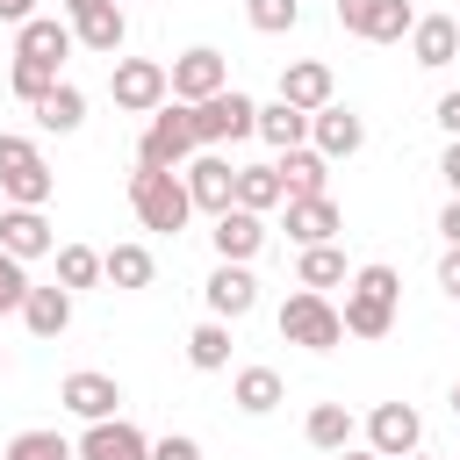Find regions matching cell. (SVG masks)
<instances>
[{
    "instance_id": "cell-1",
    "label": "cell",
    "mask_w": 460,
    "mask_h": 460,
    "mask_svg": "<svg viewBox=\"0 0 460 460\" xmlns=\"http://www.w3.org/2000/svg\"><path fill=\"white\" fill-rule=\"evenodd\" d=\"M395 302H402V273L395 266H359L352 280H345V338H388L395 331Z\"/></svg>"
},
{
    "instance_id": "cell-2",
    "label": "cell",
    "mask_w": 460,
    "mask_h": 460,
    "mask_svg": "<svg viewBox=\"0 0 460 460\" xmlns=\"http://www.w3.org/2000/svg\"><path fill=\"white\" fill-rule=\"evenodd\" d=\"M129 208H137V223H144V230H187V216H194L187 172L137 165V172H129Z\"/></svg>"
},
{
    "instance_id": "cell-3",
    "label": "cell",
    "mask_w": 460,
    "mask_h": 460,
    "mask_svg": "<svg viewBox=\"0 0 460 460\" xmlns=\"http://www.w3.org/2000/svg\"><path fill=\"white\" fill-rule=\"evenodd\" d=\"M50 187H58V172L43 165L36 137L0 129V194H7V208H43V201H50Z\"/></svg>"
},
{
    "instance_id": "cell-4",
    "label": "cell",
    "mask_w": 460,
    "mask_h": 460,
    "mask_svg": "<svg viewBox=\"0 0 460 460\" xmlns=\"http://www.w3.org/2000/svg\"><path fill=\"white\" fill-rule=\"evenodd\" d=\"M201 158V144H194V115L180 108V101H165L151 122H144V144H137V165H158V172H187Z\"/></svg>"
},
{
    "instance_id": "cell-5",
    "label": "cell",
    "mask_w": 460,
    "mask_h": 460,
    "mask_svg": "<svg viewBox=\"0 0 460 460\" xmlns=\"http://www.w3.org/2000/svg\"><path fill=\"white\" fill-rule=\"evenodd\" d=\"M280 338H288V345H302V352H331V345H345V316H338V302H331V295L295 288V295L280 302Z\"/></svg>"
},
{
    "instance_id": "cell-6",
    "label": "cell",
    "mask_w": 460,
    "mask_h": 460,
    "mask_svg": "<svg viewBox=\"0 0 460 460\" xmlns=\"http://www.w3.org/2000/svg\"><path fill=\"white\" fill-rule=\"evenodd\" d=\"M194 115V144L201 151H223V144H244V137H259V101L252 93H216V101H201V108H187Z\"/></svg>"
},
{
    "instance_id": "cell-7",
    "label": "cell",
    "mask_w": 460,
    "mask_h": 460,
    "mask_svg": "<svg viewBox=\"0 0 460 460\" xmlns=\"http://www.w3.org/2000/svg\"><path fill=\"white\" fill-rule=\"evenodd\" d=\"M108 93H115V108H122V115H158V108L172 101V72H165L158 58H115Z\"/></svg>"
},
{
    "instance_id": "cell-8",
    "label": "cell",
    "mask_w": 460,
    "mask_h": 460,
    "mask_svg": "<svg viewBox=\"0 0 460 460\" xmlns=\"http://www.w3.org/2000/svg\"><path fill=\"white\" fill-rule=\"evenodd\" d=\"M165 72H172V101H180V108H201V101L230 93V58H223V50H208V43L180 50Z\"/></svg>"
},
{
    "instance_id": "cell-9",
    "label": "cell",
    "mask_w": 460,
    "mask_h": 460,
    "mask_svg": "<svg viewBox=\"0 0 460 460\" xmlns=\"http://www.w3.org/2000/svg\"><path fill=\"white\" fill-rule=\"evenodd\" d=\"M338 29L359 43H402L417 29V7L410 0H338Z\"/></svg>"
},
{
    "instance_id": "cell-10",
    "label": "cell",
    "mask_w": 460,
    "mask_h": 460,
    "mask_svg": "<svg viewBox=\"0 0 460 460\" xmlns=\"http://www.w3.org/2000/svg\"><path fill=\"white\" fill-rule=\"evenodd\" d=\"M367 446L381 460H410V453H424V417L410 402H374L367 410Z\"/></svg>"
},
{
    "instance_id": "cell-11",
    "label": "cell",
    "mask_w": 460,
    "mask_h": 460,
    "mask_svg": "<svg viewBox=\"0 0 460 460\" xmlns=\"http://www.w3.org/2000/svg\"><path fill=\"white\" fill-rule=\"evenodd\" d=\"M58 402H65L72 417H86V424H108V417H122V381H115V374L79 367V374H65V381H58Z\"/></svg>"
},
{
    "instance_id": "cell-12",
    "label": "cell",
    "mask_w": 460,
    "mask_h": 460,
    "mask_svg": "<svg viewBox=\"0 0 460 460\" xmlns=\"http://www.w3.org/2000/svg\"><path fill=\"white\" fill-rule=\"evenodd\" d=\"M187 194H194L201 216H230V208H237V165H230L223 151H201V158L187 165Z\"/></svg>"
},
{
    "instance_id": "cell-13",
    "label": "cell",
    "mask_w": 460,
    "mask_h": 460,
    "mask_svg": "<svg viewBox=\"0 0 460 460\" xmlns=\"http://www.w3.org/2000/svg\"><path fill=\"white\" fill-rule=\"evenodd\" d=\"M72 22H58V14H36V22H22L14 29V58H29V65H58L65 72V58H72Z\"/></svg>"
},
{
    "instance_id": "cell-14",
    "label": "cell",
    "mask_w": 460,
    "mask_h": 460,
    "mask_svg": "<svg viewBox=\"0 0 460 460\" xmlns=\"http://www.w3.org/2000/svg\"><path fill=\"white\" fill-rule=\"evenodd\" d=\"M208 316H223V323H237V316H252L259 309V280H252V266H223L216 259V273H208Z\"/></svg>"
},
{
    "instance_id": "cell-15",
    "label": "cell",
    "mask_w": 460,
    "mask_h": 460,
    "mask_svg": "<svg viewBox=\"0 0 460 460\" xmlns=\"http://www.w3.org/2000/svg\"><path fill=\"white\" fill-rule=\"evenodd\" d=\"M0 252H14L22 266H29V259H43V252H58L50 216H43V208H0Z\"/></svg>"
},
{
    "instance_id": "cell-16",
    "label": "cell",
    "mask_w": 460,
    "mask_h": 460,
    "mask_svg": "<svg viewBox=\"0 0 460 460\" xmlns=\"http://www.w3.org/2000/svg\"><path fill=\"white\" fill-rule=\"evenodd\" d=\"M208 244H216V259H223V266H252V259H259V244H266V223H259L252 208H230V216H216Z\"/></svg>"
},
{
    "instance_id": "cell-17",
    "label": "cell",
    "mask_w": 460,
    "mask_h": 460,
    "mask_svg": "<svg viewBox=\"0 0 460 460\" xmlns=\"http://www.w3.org/2000/svg\"><path fill=\"white\" fill-rule=\"evenodd\" d=\"M79 460H151V438H144L129 417H108V424H86Z\"/></svg>"
},
{
    "instance_id": "cell-18",
    "label": "cell",
    "mask_w": 460,
    "mask_h": 460,
    "mask_svg": "<svg viewBox=\"0 0 460 460\" xmlns=\"http://www.w3.org/2000/svg\"><path fill=\"white\" fill-rule=\"evenodd\" d=\"M280 101L302 108V115L331 108V101H338V93H331V65H323V58H295V65L280 72Z\"/></svg>"
},
{
    "instance_id": "cell-19",
    "label": "cell",
    "mask_w": 460,
    "mask_h": 460,
    "mask_svg": "<svg viewBox=\"0 0 460 460\" xmlns=\"http://www.w3.org/2000/svg\"><path fill=\"white\" fill-rule=\"evenodd\" d=\"M309 144H316L323 158H352V151L367 144V122H359L352 108H338V101H331V108H316V115H309Z\"/></svg>"
},
{
    "instance_id": "cell-20",
    "label": "cell",
    "mask_w": 460,
    "mask_h": 460,
    "mask_svg": "<svg viewBox=\"0 0 460 460\" xmlns=\"http://www.w3.org/2000/svg\"><path fill=\"white\" fill-rule=\"evenodd\" d=\"M280 187H288V201H316V194H331V158L316 151V144H302V151H280Z\"/></svg>"
},
{
    "instance_id": "cell-21",
    "label": "cell",
    "mask_w": 460,
    "mask_h": 460,
    "mask_svg": "<svg viewBox=\"0 0 460 460\" xmlns=\"http://www.w3.org/2000/svg\"><path fill=\"white\" fill-rule=\"evenodd\" d=\"M410 58H417L424 72L453 65V58H460V22H453V14H417V29H410Z\"/></svg>"
},
{
    "instance_id": "cell-22",
    "label": "cell",
    "mask_w": 460,
    "mask_h": 460,
    "mask_svg": "<svg viewBox=\"0 0 460 460\" xmlns=\"http://www.w3.org/2000/svg\"><path fill=\"white\" fill-rule=\"evenodd\" d=\"M345 230V208L331 201V194H316V201H288V237L309 252V244H331Z\"/></svg>"
},
{
    "instance_id": "cell-23",
    "label": "cell",
    "mask_w": 460,
    "mask_h": 460,
    "mask_svg": "<svg viewBox=\"0 0 460 460\" xmlns=\"http://www.w3.org/2000/svg\"><path fill=\"white\" fill-rule=\"evenodd\" d=\"M22 323H29V338H65L72 331V288H29Z\"/></svg>"
},
{
    "instance_id": "cell-24",
    "label": "cell",
    "mask_w": 460,
    "mask_h": 460,
    "mask_svg": "<svg viewBox=\"0 0 460 460\" xmlns=\"http://www.w3.org/2000/svg\"><path fill=\"white\" fill-rule=\"evenodd\" d=\"M280 374L273 367H237V381H230V402L244 410V417H266V410H280Z\"/></svg>"
},
{
    "instance_id": "cell-25",
    "label": "cell",
    "mask_w": 460,
    "mask_h": 460,
    "mask_svg": "<svg viewBox=\"0 0 460 460\" xmlns=\"http://www.w3.org/2000/svg\"><path fill=\"white\" fill-rule=\"evenodd\" d=\"M259 137H266L273 151H302V144H309V115H302V108H288V101L273 93V101L259 108Z\"/></svg>"
},
{
    "instance_id": "cell-26",
    "label": "cell",
    "mask_w": 460,
    "mask_h": 460,
    "mask_svg": "<svg viewBox=\"0 0 460 460\" xmlns=\"http://www.w3.org/2000/svg\"><path fill=\"white\" fill-rule=\"evenodd\" d=\"M187 367H194V374H223V367H230V323H223V316H208V323L187 331Z\"/></svg>"
},
{
    "instance_id": "cell-27",
    "label": "cell",
    "mask_w": 460,
    "mask_h": 460,
    "mask_svg": "<svg viewBox=\"0 0 460 460\" xmlns=\"http://www.w3.org/2000/svg\"><path fill=\"white\" fill-rule=\"evenodd\" d=\"M338 280H352V273H345V252H338V244H309V252L295 259V288L323 295V288H338Z\"/></svg>"
},
{
    "instance_id": "cell-28",
    "label": "cell",
    "mask_w": 460,
    "mask_h": 460,
    "mask_svg": "<svg viewBox=\"0 0 460 460\" xmlns=\"http://www.w3.org/2000/svg\"><path fill=\"white\" fill-rule=\"evenodd\" d=\"M280 201H288V187H280L273 165H237V208L266 216V208H280Z\"/></svg>"
},
{
    "instance_id": "cell-29",
    "label": "cell",
    "mask_w": 460,
    "mask_h": 460,
    "mask_svg": "<svg viewBox=\"0 0 460 460\" xmlns=\"http://www.w3.org/2000/svg\"><path fill=\"white\" fill-rule=\"evenodd\" d=\"M101 266H108V288H151V273H158V259L144 244H108Z\"/></svg>"
},
{
    "instance_id": "cell-30",
    "label": "cell",
    "mask_w": 460,
    "mask_h": 460,
    "mask_svg": "<svg viewBox=\"0 0 460 460\" xmlns=\"http://www.w3.org/2000/svg\"><path fill=\"white\" fill-rule=\"evenodd\" d=\"M302 431H309L316 453H345V446H352V410H345V402H316Z\"/></svg>"
},
{
    "instance_id": "cell-31",
    "label": "cell",
    "mask_w": 460,
    "mask_h": 460,
    "mask_svg": "<svg viewBox=\"0 0 460 460\" xmlns=\"http://www.w3.org/2000/svg\"><path fill=\"white\" fill-rule=\"evenodd\" d=\"M7 86H14V101L43 108V101L65 86V72H58V65H29V58H14V65H7Z\"/></svg>"
},
{
    "instance_id": "cell-32",
    "label": "cell",
    "mask_w": 460,
    "mask_h": 460,
    "mask_svg": "<svg viewBox=\"0 0 460 460\" xmlns=\"http://www.w3.org/2000/svg\"><path fill=\"white\" fill-rule=\"evenodd\" d=\"M108 280V266H101V252L93 244H58V288H101Z\"/></svg>"
},
{
    "instance_id": "cell-33",
    "label": "cell",
    "mask_w": 460,
    "mask_h": 460,
    "mask_svg": "<svg viewBox=\"0 0 460 460\" xmlns=\"http://www.w3.org/2000/svg\"><path fill=\"white\" fill-rule=\"evenodd\" d=\"M79 122H86V93H79V86L65 79V86H58V93H50L43 108H36V129H58V137H72Z\"/></svg>"
},
{
    "instance_id": "cell-34",
    "label": "cell",
    "mask_w": 460,
    "mask_h": 460,
    "mask_svg": "<svg viewBox=\"0 0 460 460\" xmlns=\"http://www.w3.org/2000/svg\"><path fill=\"white\" fill-rule=\"evenodd\" d=\"M0 460H79V446H65L58 431H14Z\"/></svg>"
},
{
    "instance_id": "cell-35",
    "label": "cell",
    "mask_w": 460,
    "mask_h": 460,
    "mask_svg": "<svg viewBox=\"0 0 460 460\" xmlns=\"http://www.w3.org/2000/svg\"><path fill=\"white\" fill-rule=\"evenodd\" d=\"M244 22H252L259 36H288V29L302 22V0H244Z\"/></svg>"
},
{
    "instance_id": "cell-36",
    "label": "cell",
    "mask_w": 460,
    "mask_h": 460,
    "mask_svg": "<svg viewBox=\"0 0 460 460\" xmlns=\"http://www.w3.org/2000/svg\"><path fill=\"white\" fill-rule=\"evenodd\" d=\"M29 302V266L14 252H0V309H22Z\"/></svg>"
},
{
    "instance_id": "cell-37",
    "label": "cell",
    "mask_w": 460,
    "mask_h": 460,
    "mask_svg": "<svg viewBox=\"0 0 460 460\" xmlns=\"http://www.w3.org/2000/svg\"><path fill=\"white\" fill-rule=\"evenodd\" d=\"M151 460H201V446L187 431H165V438H151Z\"/></svg>"
},
{
    "instance_id": "cell-38",
    "label": "cell",
    "mask_w": 460,
    "mask_h": 460,
    "mask_svg": "<svg viewBox=\"0 0 460 460\" xmlns=\"http://www.w3.org/2000/svg\"><path fill=\"white\" fill-rule=\"evenodd\" d=\"M438 288L460 302V244H446V259H438Z\"/></svg>"
},
{
    "instance_id": "cell-39",
    "label": "cell",
    "mask_w": 460,
    "mask_h": 460,
    "mask_svg": "<svg viewBox=\"0 0 460 460\" xmlns=\"http://www.w3.org/2000/svg\"><path fill=\"white\" fill-rule=\"evenodd\" d=\"M438 129H446V137H460V86H453V93H438Z\"/></svg>"
},
{
    "instance_id": "cell-40",
    "label": "cell",
    "mask_w": 460,
    "mask_h": 460,
    "mask_svg": "<svg viewBox=\"0 0 460 460\" xmlns=\"http://www.w3.org/2000/svg\"><path fill=\"white\" fill-rule=\"evenodd\" d=\"M438 172H446V187H453V201H460V137L446 144V158H438Z\"/></svg>"
},
{
    "instance_id": "cell-41",
    "label": "cell",
    "mask_w": 460,
    "mask_h": 460,
    "mask_svg": "<svg viewBox=\"0 0 460 460\" xmlns=\"http://www.w3.org/2000/svg\"><path fill=\"white\" fill-rule=\"evenodd\" d=\"M438 237H446V244H460V201H446V208H438Z\"/></svg>"
},
{
    "instance_id": "cell-42",
    "label": "cell",
    "mask_w": 460,
    "mask_h": 460,
    "mask_svg": "<svg viewBox=\"0 0 460 460\" xmlns=\"http://www.w3.org/2000/svg\"><path fill=\"white\" fill-rule=\"evenodd\" d=\"M0 22H14V29L36 22V0H0Z\"/></svg>"
},
{
    "instance_id": "cell-43",
    "label": "cell",
    "mask_w": 460,
    "mask_h": 460,
    "mask_svg": "<svg viewBox=\"0 0 460 460\" xmlns=\"http://www.w3.org/2000/svg\"><path fill=\"white\" fill-rule=\"evenodd\" d=\"M331 460H381L374 446H345V453H331Z\"/></svg>"
},
{
    "instance_id": "cell-44",
    "label": "cell",
    "mask_w": 460,
    "mask_h": 460,
    "mask_svg": "<svg viewBox=\"0 0 460 460\" xmlns=\"http://www.w3.org/2000/svg\"><path fill=\"white\" fill-rule=\"evenodd\" d=\"M453 417H460V381H453Z\"/></svg>"
},
{
    "instance_id": "cell-45",
    "label": "cell",
    "mask_w": 460,
    "mask_h": 460,
    "mask_svg": "<svg viewBox=\"0 0 460 460\" xmlns=\"http://www.w3.org/2000/svg\"><path fill=\"white\" fill-rule=\"evenodd\" d=\"M410 460H431V453H410Z\"/></svg>"
}]
</instances>
